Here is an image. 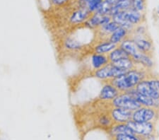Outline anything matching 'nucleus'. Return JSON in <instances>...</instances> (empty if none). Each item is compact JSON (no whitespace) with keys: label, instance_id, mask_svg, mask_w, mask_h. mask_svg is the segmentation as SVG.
I'll list each match as a JSON object with an SVG mask.
<instances>
[{"label":"nucleus","instance_id":"obj_4","mask_svg":"<svg viewBox=\"0 0 159 140\" xmlns=\"http://www.w3.org/2000/svg\"><path fill=\"white\" fill-rule=\"evenodd\" d=\"M135 135L150 137L155 132V124L153 122H135L131 120L127 123Z\"/></svg>","mask_w":159,"mask_h":140},{"label":"nucleus","instance_id":"obj_31","mask_svg":"<svg viewBox=\"0 0 159 140\" xmlns=\"http://www.w3.org/2000/svg\"><path fill=\"white\" fill-rule=\"evenodd\" d=\"M158 54H159V52H158Z\"/></svg>","mask_w":159,"mask_h":140},{"label":"nucleus","instance_id":"obj_27","mask_svg":"<svg viewBox=\"0 0 159 140\" xmlns=\"http://www.w3.org/2000/svg\"><path fill=\"white\" fill-rule=\"evenodd\" d=\"M130 35H147V29L145 25L143 24H140L136 25L134 29L131 33Z\"/></svg>","mask_w":159,"mask_h":140},{"label":"nucleus","instance_id":"obj_28","mask_svg":"<svg viewBox=\"0 0 159 140\" xmlns=\"http://www.w3.org/2000/svg\"><path fill=\"white\" fill-rule=\"evenodd\" d=\"M50 3L52 4L54 7H58V8H61V7H64L65 6L71 3L73 0H50Z\"/></svg>","mask_w":159,"mask_h":140},{"label":"nucleus","instance_id":"obj_8","mask_svg":"<svg viewBox=\"0 0 159 140\" xmlns=\"http://www.w3.org/2000/svg\"><path fill=\"white\" fill-rule=\"evenodd\" d=\"M109 105V104H108ZM108 113L113 123H127L132 120V112L120 108L108 107Z\"/></svg>","mask_w":159,"mask_h":140},{"label":"nucleus","instance_id":"obj_5","mask_svg":"<svg viewBox=\"0 0 159 140\" xmlns=\"http://www.w3.org/2000/svg\"><path fill=\"white\" fill-rule=\"evenodd\" d=\"M120 93V91L110 81H104L102 82L101 88L97 98L102 103H109Z\"/></svg>","mask_w":159,"mask_h":140},{"label":"nucleus","instance_id":"obj_7","mask_svg":"<svg viewBox=\"0 0 159 140\" xmlns=\"http://www.w3.org/2000/svg\"><path fill=\"white\" fill-rule=\"evenodd\" d=\"M111 21L112 18L108 15H101L97 13H93L84 23V25L90 30H96Z\"/></svg>","mask_w":159,"mask_h":140},{"label":"nucleus","instance_id":"obj_15","mask_svg":"<svg viewBox=\"0 0 159 140\" xmlns=\"http://www.w3.org/2000/svg\"><path fill=\"white\" fill-rule=\"evenodd\" d=\"M123 15H124L125 19L134 26L143 24L146 19L145 13L135 11L132 9L123 11Z\"/></svg>","mask_w":159,"mask_h":140},{"label":"nucleus","instance_id":"obj_25","mask_svg":"<svg viewBox=\"0 0 159 140\" xmlns=\"http://www.w3.org/2000/svg\"><path fill=\"white\" fill-rule=\"evenodd\" d=\"M148 84L156 92L159 93V77L157 76H154L152 73H150L149 75L147 78Z\"/></svg>","mask_w":159,"mask_h":140},{"label":"nucleus","instance_id":"obj_13","mask_svg":"<svg viewBox=\"0 0 159 140\" xmlns=\"http://www.w3.org/2000/svg\"><path fill=\"white\" fill-rule=\"evenodd\" d=\"M117 45L110 43L107 40L95 41L91 45V52L98 54L108 55Z\"/></svg>","mask_w":159,"mask_h":140},{"label":"nucleus","instance_id":"obj_19","mask_svg":"<svg viewBox=\"0 0 159 140\" xmlns=\"http://www.w3.org/2000/svg\"><path fill=\"white\" fill-rule=\"evenodd\" d=\"M130 35V32L122 27H119L115 31L110 35L107 38V40L113 44L118 45L120 43L123 41L125 38H127Z\"/></svg>","mask_w":159,"mask_h":140},{"label":"nucleus","instance_id":"obj_11","mask_svg":"<svg viewBox=\"0 0 159 140\" xmlns=\"http://www.w3.org/2000/svg\"><path fill=\"white\" fill-rule=\"evenodd\" d=\"M63 47L66 51L71 52H81L85 50L87 45L84 43L81 40H79L77 37L73 35L66 36L63 41Z\"/></svg>","mask_w":159,"mask_h":140},{"label":"nucleus","instance_id":"obj_21","mask_svg":"<svg viewBox=\"0 0 159 140\" xmlns=\"http://www.w3.org/2000/svg\"><path fill=\"white\" fill-rule=\"evenodd\" d=\"M107 57H108L110 63H114L115 62H117V61L123 59V58L129 57V56L117 45L113 50H112L111 52L107 55Z\"/></svg>","mask_w":159,"mask_h":140},{"label":"nucleus","instance_id":"obj_18","mask_svg":"<svg viewBox=\"0 0 159 140\" xmlns=\"http://www.w3.org/2000/svg\"><path fill=\"white\" fill-rule=\"evenodd\" d=\"M118 46L125 51L127 54L132 57V56L135 55L139 52L136 46L134 40L132 39V37L129 35L127 38L122 41L118 45Z\"/></svg>","mask_w":159,"mask_h":140},{"label":"nucleus","instance_id":"obj_6","mask_svg":"<svg viewBox=\"0 0 159 140\" xmlns=\"http://www.w3.org/2000/svg\"><path fill=\"white\" fill-rule=\"evenodd\" d=\"M129 35L134 40L139 52L152 55L153 52V44L152 40L148 34L145 35Z\"/></svg>","mask_w":159,"mask_h":140},{"label":"nucleus","instance_id":"obj_12","mask_svg":"<svg viewBox=\"0 0 159 140\" xmlns=\"http://www.w3.org/2000/svg\"><path fill=\"white\" fill-rule=\"evenodd\" d=\"M110 63L107 55L98 54V53H89V65H90V75L98 69L104 67L105 65Z\"/></svg>","mask_w":159,"mask_h":140},{"label":"nucleus","instance_id":"obj_10","mask_svg":"<svg viewBox=\"0 0 159 140\" xmlns=\"http://www.w3.org/2000/svg\"><path fill=\"white\" fill-rule=\"evenodd\" d=\"M127 92L132 96L140 104L141 106L151 107V108H153L159 111V99H153L148 96L142 95V94L138 93L135 90V88L131 89Z\"/></svg>","mask_w":159,"mask_h":140},{"label":"nucleus","instance_id":"obj_1","mask_svg":"<svg viewBox=\"0 0 159 140\" xmlns=\"http://www.w3.org/2000/svg\"><path fill=\"white\" fill-rule=\"evenodd\" d=\"M126 72L127 71L115 67L112 63H108L104 67L94 71L90 75L101 82H104V81H109L112 79L118 77Z\"/></svg>","mask_w":159,"mask_h":140},{"label":"nucleus","instance_id":"obj_24","mask_svg":"<svg viewBox=\"0 0 159 140\" xmlns=\"http://www.w3.org/2000/svg\"><path fill=\"white\" fill-rule=\"evenodd\" d=\"M131 9L135 11L145 13L147 8V0H130Z\"/></svg>","mask_w":159,"mask_h":140},{"label":"nucleus","instance_id":"obj_22","mask_svg":"<svg viewBox=\"0 0 159 140\" xmlns=\"http://www.w3.org/2000/svg\"><path fill=\"white\" fill-rule=\"evenodd\" d=\"M112 64L115 65V67L121 69V70L127 71V72L137 67V65L134 62V61L132 60V59L130 57L123 58V59L120 60Z\"/></svg>","mask_w":159,"mask_h":140},{"label":"nucleus","instance_id":"obj_23","mask_svg":"<svg viewBox=\"0 0 159 140\" xmlns=\"http://www.w3.org/2000/svg\"><path fill=\"white\" fill-rule=\"evenodd\" d=\"M97 123L102 127H110L114 124L108 113V111L107 113H102L97 117Z\"/></svg>","mask_w":159,"mask_h":140},{"label":"nucleus","instance_id":"obj_26","mask_svg":"<svg viewBox=\"0 0 159 140\" xmlns=\"http://www.w3.org/2000/svg\"><path fill=\"white\" fill-rule=\"evenodd\" d=\"M111 7H112L111 4H110L108 2L106 1V0H103L102 3L101 4V6L99 7L98 10H97L95 13H97V14H101V15H108L109 16Z\"/></svg>","mask_w":159,"mask_h":140},{"label":"nucleus","instance_id":"obj_17","mask_svg":"<svg viewBox=\"0 0 159 140\" xmlns=\"http://www.w3.org/2000/svg\"><path fill=\"white\" fill-rule=\"evenodd\" d=\"M103 0H77L76 4L79 8L84 9L93 14L98 10Z\"/></svg>","mask_w":159,"mask_h":140},{"label":"nucleus","instance_id":"obj_14","mask_svg":"<svg viewBox=\"0 0 159 140\" xmlns=\"http://www.w3.org/2000/svg\"><path fill=\"white\" fill-rule=\"evenodd\" d=\"M137 66H139L146 70H151L154 66V62L153 60L152 55L144 54V53L138 52L135 55L131 57Z\"/></svg>","mask_w":159,"mask_h":140},{"label":"nucleus","instance_id":"obj_2","mask_svg":"<svg viewBox=\"0 0 159 140\" xmlns=\"http://www.w3.org/2000/svg\"><path fill=\"white\" fill-rule=\"evenodd\" d=\"M108 104L110 107L125 109L132 112L141 107L140 104L127 92L120 93Z\"/></svg>","mask_w":159,"mask_h":140},{"label":"nucleus","instance_id":"obj_30","mask_svg":"<svg viewBox=\"0 0 159 140\" xmlns=\"http://www.w3.org/2000/svg\"><path fill=\"white\" fill-rule=\"evenodd\" d=\"M158 14L159 15V7H158Z\"/></svg>","mask_w":159,"mask_h":140},{"label":"nucleus","instance_id":"obj_16","mask_svg":"<svg viewBox=\"0 0 159 140\" xmlns=\"http://www.w3.org/2000/svg\"><path fill=\"white\" fill-rule=\"evenodd\" d=\"M134 88L138 93L142 94V95L148 96L153 99H159V93L153 90L152 88L148 84L147 79L140 81Z\"/></svg>","mask_w":159,"mask_h":140},{"label":"nucleus","instance_id":"obj_9","mask_svg":"<svg viewBox=\"0 0 159 140\" xmlns=\"http://www.w3.org/2000/svg\"><path fill=\"white\" fill-rule=\"evenodd\" d=\"M91 14L92 13L89 12L87 10L79 8L77 7V8L74 9L69 16V24L71 25H73V26H79L80 25H84V23L89 19Z\"/></svg>","mask_w":159,"mask_h":140},{"label":"nucleus","instance_id":"obj_20","mask_svg":"<svg viewBox=\"0 0 159 140\" xmlns=\"http://www.w3.org/2000/svg\"><path fill=\"white\" fill-rule=\"evenodd\" d=\"M110 132L114 136L117 134H134L127 123H115L110 127Z\"/></svg>","mask_w":159,"mask_h":140},{"label":"nucleus","instance_id":"obj_3","mask_svg":"<svg viewBox=\"0 0 159 140\" xmlns=\"http://www.w3.org/2000/svg\"><path fill=\"white\" fill-rule=\"evenodd\" d=\"M159 116V111L151 107L141 106L132 111V120L135 122H154Z\"/></svg>","mask_w":159,"mask_h":140},{"label":"nucleus","instance_id":"obj_29","mask_svg":"<svg viewBox=\"0 0 159 140\" xmlns=\"http://www.w3.org/2000/svg\"><path fill=\"white\" fill-rule=\"evenodd\" d=\"M115 140H139L135 134H117L115 136Z\"/></svg>","mask_w":159,"mask_h":140}]
</instances>
